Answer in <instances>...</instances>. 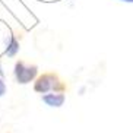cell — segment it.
I'll return each mask as SVG.
<instances>
[{
	"instance_id": "2",
	"label": "cell",
	"mask_w": 133,
	"mask_h": 133,
	"mask_svg": "<svg viewBox=\"0 0 133 133\" xmlns=\"http://www.w3.org/2000/svg\"><path fill=\"white\" fill-rule=\"evenodd\" d=\"M13 76L15 81L19 85H28L34 82L38 76V66L35 64H28L24 60H18L13 67Z\"/></svg>"
},
{
	"instance_id": "1",
	"label": "cell",
	"mask_w": 133,
	"mask_h": 133,
	"mask_svg": "<svg viewBox=\"0 0 133 133\" xmlns=\"http://www.w3.org/2000/svg\"><path fill=\"white\" fill-rule=\"evenodd\" d=\"M34 91L41 95L48 92H64L66 85L59 78V75L51 72V73H43L41 76H37L34 82Z\"/></svg>"
},
{
	"instance_id": "6",
	"label": "cell",
	"mask_w": 133,
	"mask_h": 133,
	"mask_svg": "<svg viewBox=\"0 0 133 133\" xmlns=\"http://www.w3.org/2000/svg\"><path fill=\"white\" fill-rule=\"evenodd\" d=\"M0 78H3V70H2V64H0Z\"/></svg>"
},
{
	"instance_id": "5",
	"label": "cell",
	"mask_w": 133,
	"mask_h": 133,
	"mask_svg": "<svg viewBox=\"0 0 133 133\" xmlns=\"http://www.w3.org/2000/svg\"><path fill=\"white\" fill-rule=\"evenodd\" d=\"M8 92V86H6V82H4L3 78H0V98L4 97Z\"/></svg>"
},
{
	"instance_id": "4",
	"label": "cell",
	"mask_w": 133,
	"mask_h": 133,
	"mask_svg": "<svg viewBox=\"0 0 133 133\" xmlns=\"http://www.w3.org/2000/svg\"><path fill=\"white\" fill-rule=\"evenodd\" d=\"M21 50V44L18 41L13 34H10L9 37H6L4 39V54L8 56V57H15Z\"/></svg>"
},
{
	"instance_id": "3",
	"label": "cell",
	"mask_w": 133,
	"mask_h": 133,
	"mask_svg": "<svg viewBox=\"0 0 133 133\" xmlns=\"http://www.w3.org/2000/svg\"><path fill=\"white\" fill-rule=\"evenodd\" d=\"M41 99L45 105L51 107V108H60L66 101V95L63 92H48V94H44Z\"/></svg>"
},
{
	"instance_id": "7",
	"label": "cell",
	"mask_w": 133,
	"mask_h": 133,
	"mask_svg": "<svg viewBox=\"0 0 133 133\" xmlns=\"http://www.w3.org/2000/svg\"><path fill=\"white\" fill-rule=\"evenodd\" d=\"M120 2H126V3H133V0H120Z\"/></svg>"
}]
</instances>
